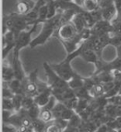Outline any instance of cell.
Segmentation results:
<instances>
[{
	"label": "cell",
	"mask_w": 121,
	"mask_h": 132,
	"mask_svg": "<svg viewBox=\"0 0 121 132\" xmlns=\"http://www.w3.org/2000/svg\"><path fill=\"white\" fill-rule=\"evenodd\" d=\"M60 17H62V11L58 10L57 13L54 17L47 18V20L41 22L42 23L41 31L35 38L32 40L31 43L29 45L30 48H35L37 46L45 44L51 36H53L54 32L59 28Z\"/></svg>",
	"instance_id": "1"
},
{
	"label": "cell",
	"mask_w": 121,
	"mask_h": 132,
	"mask_svg": "<svg viewBox=\"0 0 121 132\" xmlns=\"http://www.w3.org/2000/svg\"><path fill=\"white\" fill-rule=\"evenodd\" d=\"M43 68L47 77V83L51 89L68 87V81L62 79L56 71L52 69L51 65L47 62H43Z\"/></svg>",
	"instance_id": "2"
},
{
	"label": "cell",
	"mask_w": 121,
	"mask_h": 132,
	"mask_svg": "<svg viewBox=\"0 0 121 132\" xmlns=\"http://www.w3.org/2000/svg\"><path fill=\"white\" fill-rule=\"evenodd\" d=\"M71 60L66 56V57L60 63H57V64L54 63V64H50V65L52 67V69H53L60 77L66 81H69L76 74V72H75L72 67H71Z\"/></svg>",
	"instance_id": "3"
},
{
	"label": "cell",
	"mask_w": 121,
	"mask_h": 132,
	"mask_svg": "<svg viewBox=\"0 0 121 132\" xmlns=\"http://www.w3.org/2000/svg\"><path fill=\"white\" fill-rule=\"evenodd\" d=\"M40 23H35L33 24L30 28L27 30H23L22 31L18 36L16 37V46H15L13 51L15 52H19L22 50L23 47H26L27 46H29L30 43L32 42V36L35 31L37 30V26Z\"/></svg>",
	"instance_id": "4"
},
{
	"label": "cell",
	"mask_w": 121,
	"mask_h": 132,
	"mask_svg": "<svg viewBox=\"0 0 121 132\" xmlns=\"http://www.w3.org/2000/svg\"><path fill=\"white\" fill-rule=\"evenodd\" d=\"M77 33L78 32L76 28H75L74 24L71 21L56 29L54 32L53 37H56L59 41L69 40L75 37Z\"/></svg>",
	"instance_id": "5"
},
{
	"label": "cell",
	"mask_w": 121,
	"mask_h": 132,
	"mask_svg": "<svg viewBox=\"0 0 121 132\" xmlns=\"http://www.w3.org/2000/svg\"><path fill=\"white\" fill-rule=\"evenodd\" d=\"M16 46V37L13 32L8 30L5 34H3V60L9 54L10 52L13 51Z\"/></svg>",
	"instance_id": "6"
},
{
	"label": "cell",
	"mask_w": 121,
	"mask_h": 132,
	"mask_svg": "<svg viewBox=\"0 0 121 132\" xmlns=\"http://www.w3.org/2000/svg\"><path fill=\"white\" fill-rule=\"evenodd\" d=\"M19 53H20L19 52L13 51V62L11 63H12V66H13L15 78H17L18 80L22 81L27 77V75H26L23 67H22V62L19 57Z\"/></svg>",
	"instance_id": "7"
},
{
	"label": "cell",
	"mask_w": 121,
	"mask_h": 132,
	"mask_svg": "<svg viewBox=\"0 0 121 132\" xmlns=\"http://www.w3.org/2000/svg\"><path fill=\"white\" fill-rule=\"evenodd\" d=\"M112 28L111 22L101 19L98 21L93 27L90 28L91 29V34L96 37H100L104 34L110 32Z\"/></svg>",
	"instance_id": "8"
},
{
	"label": "cell",
	"mask_w": 121,
	"mask_h": 132,
	"mask_svg": "<svg viewBox=\"0 0 121 132\" xmlns=\"http://www.w3.org/2000/svg\"><path fill=\"white\" fill-rule=\"evenodd\" d=\"M47 2L45 1V0H37L32 9L30 10L27 14H25V18H26V19L28 20L30 26L35 24L37 22L39 23V22H37V19H38V16H39L40 7L43 4H45Z\"/></svg>",
	"instance_id": "9"
},
{
	"label": "cell",
	"mask_w": 121,
	"mask_h": 132,
	"mask_svg": "<svg viewBox=\"0 0 121 132\" xmlns=\"http://www.w3.org/2000/svg\"><path fill=\"white\" fill-rule=\"evenodd\" d=\"M51 96H52V89L51 87H49L47 90H43V92L38 93L36 96H34V101H35V102L40 107H42L48 103Z\"/></svg>",
	"instance_id": "10"
},
{
	"label": "cell",
	"mask_w": 121,
	"mask_h": 132,
	"mask_svg": "<svg viewBox=\"0 0 121 132\" xmlns=\"http://www.w3.org/2000/svg\"><path fill=\"white\" fill-rule=\"evenodd\" d=\"M2 78L3 82H7L12 81L15 78L14 71L13 69L12 63H9L8 62H6L5 59L3 62V69H2Z\"/></svg>",
	"instance_id": "11"
},
{
	"label": "cell",
	"mask_w": 121,
	"mask_h": 132,
	"mask_svg": "<svg viewBox=\"0 0 121 132\" xmlns=\"http://www.w3.org/2000/svg\"><path fill=\"white\" fill-rule=\"evenodd\" d=\"M85 12V11H84ZM84 12L82 13H78L73 17L71 22L74 24L75 28H76L78 32H81L82 30H84L85 28H87V24H86V22L84 17Z\"/></svg>",
	"instance_id": "12"
},
{
	"label": "cell",
	"mask_w": 121,
	"mask_h": 132,
	"mask_svg": "<svg viewBox=\"0 0 121 132\" xmlns=\"http://www.w3.org/2000/svg\"><path fill=\"white\" fill-rule=\"evenodd\" d=\"M5 83L8 86V87L13 90L14 94H22V95H25L24 88H23V86H22V81L18 80L17 78H14L12 81L5 82Z\"/></svg>",
	"instance_id": "13"
},
{
	"label": "cell",
	"mask_w": 121,
	"mask_h": 132,
	"mask_svg": "<svg viewBox=\"0 0 121 132\" xmlns=\"http://www.w3.org/2000/svg\"><path fill=\"white\" fill-rule=\"evenodd\" d=\"M77 3H79L85 11L92 12L99 9L97 0H75Z\"/></svg>",
	"instance_id": "14"
},
{
	"label": "cell",
	"mask_w": 121,
	"mask_h": 132,
	"mask_svg": "<svg viewBox=\"0 0 121 132\" xmlns=\"http://www.w3.org/2000/svg\"><path fill=\"white\" fill-rule=\"evenodd\" d=\"M100 10L102 13L103 19H105V20L111 22L113 19H115L117 16V9H116L115 4L111 5L107 7H105V9H100Z\"/></svg>",
	"instance_id": "15"
},
{
	"label": "cell",
	"mask_w": 121,
	"mask_h": 132,
	"mask_svg": "<svg viewBox=\"0 0 121 132\" xmlns=\"http://www.w3.org/2000/svg\"><path fill=\"white\" fill-rule=\"evenodd\" d=\"M98 126L96 123L92 120H82L80 126H79V131H87V132H92V131H97Z\"/></svg>",
	"instance_id": "16"
},
{
	"label": "cell",
	"mask_w": 121,
	"mask_h": 132,
	"mask_svg": "<svg viewBox=\"0 0 121 132\" xmlns=\"http://www.w3.org/2000/svg\"><path fill=\"white\" fill-rule=\"evenodd\" d=\"M68 85L71 88H72L73 90L81 87L84 86V77H81L79 74H75V76L68 81Z\"/></svg>",
	"instance_id": "17"
},
{
	"label": "cell",
	"mask_w": 121,
	"mask_h": 132,
	"mask_svg": "<svg viewBox=\"0 0 121 132\" xmlns=\"http://www.w3.org/2000/svg\"><path fill=\"white\" fill-rule=\"evenodd\" d=\"M74 90H75V96L78 97V99H85V100H89V101H91L93 99V97L91 95H90V92L84 86H81V87L75 89Z\"/></svg>",
	"instance_id": "18"
},
{
	"label": "cell",
	"mask_w": 121,
	"mask_h": 132,
	"mask_svg": "<svg viewBox=\"0 0 121 132\" xmlns=\"http://www.w3.org/2000/svg\"><path fill=\"white\" fill-rule=\"evenodd\" d=\"M34 5L31 4L28 2H18L16 9H17V13L20 14H27L30 10H31Z\"/></svg>",
	"instance_id": "19"
},
{
	"label": "cell",
	"mask_w": 121,
	"mask_h": 132,
	"mask_svg": "<svg viewBox=\"0 0 121 132\" xmlns=\"http://www.w3.org/2000/svg\"><path fill=\"white\" fill-rule=\"evenodd\" d=\"M90 95L92 96L93 98L96 97H99V96H102L105 94V90L104 88V85L103 83H96L93 86V88L90 90Z\"/></svg>",
	"instance_id": "20"
},
{
	"label": "cell",
	"mask_w": 121,
	"mask_h": 132,
	"mask_svg": "<svg viewBox=\"0 0 121 132\" xmlns=\"http://www.w3.org/2000/svg\"><path fill=\"white\" fill-rule=\"evenodd\" d=\"M47 124V122L43 121V120L40 118L34 119L32 121V126L34 129V131H37V132L46 131Z\"/></svg>",
	"instance_id": "21"
},
{
	"label": "cell",
	"mask_w": 121,
	"mask_h": 132,
	"mask_svg": "<svg viewBox=\"0 0 121 132\" xmlns=\"http://www.w3.org/2000/svg\"><path fill=\"white\" fill-rule=\"evenodd\" d=\"M39 118L41 119L45 122H49L54 119L53 117V114H52L51 110H49V109L46 107H41V111H40V116Z\"/></svg>",
	"instance_id": "22"
},
{
	"label": "cell",
	"mask_w": 121,
	"mask_h": 132,
	"mask_svg": "<svg viewBox=\"0 0 121 132\" xmlns=\"http://www.w3.org/2000/svg\"><path fill=\"white\" fill-rule=\"evenodd\" d=\"M47 3V7H48L47 18H51L52 17H54L58 12L57 3H56V0H48Z\"/></svg>",
	"instance_id": "23"
},
{
	"label": "cell",
	"mask_w": 121,
	"mask_h": 132,
	"mask_svg": "<svg viewBox=\"0 0 121 132\" xmlns=\"http://www.w3.org/2000/svg\"><path fill=\"white\" fill-rule=\"evenodd\" d=\"M40 111H41V107L37 103H35L32 107H30L28 110H27L28 115L30 116V118L32 119V120L34 119L39 118Z\"/></svg>",
	"instance_id": "24"
},
{
	"label": "cell",
	"mask_w": 121,
	"mask_h": 132,
	"mask_svg": "<svg viewBox=\"0 0 121 132\" xmlns=\"http://www.w3.org/2000/svg\"><path fill=\"white\" fill-rule=\"evenodd\" d=\"M117 108H118V105L109 102L106 106L105 107V111L109 117L116 118L117 117Z\"/></svg>",
	"instance_id": "25"
},
{
	"label": "cell",
	"mask_w": 121,
	"mask_h": 132,
	"mask_svg": "<svg viewBox=\"0 0 121 132\" xmlns=\"http://www.w3.org/2000/svg\"><path fill=\"white\" fill-rule=\"evenodd\" d=\"M47 15H48V7H47V3H46L45 4H43L40 7L39 10V16H38V19L37 22L39 23L43 22L45 20L47 19Z\"/></svg>",
	"instance_id": "26"
},
{
	"label": "cell",
	"mask_w": 121,
	"mask_h": 132,
	"mask_svg": "<svg viewBox=\"0 0 121 132\" xmlns=\"http://www.w3.org/2000/svg\"><path fill=\"white\" fill-rule=\"evenodd\" d=\"M35 101H34V97L31 96L25 95L22 99V108L25 109V110H28L30 107H32V105L35 104Z\"/></svg>",
	"instance_id": "27"
},
{
	"label": "cell",
	"mask_w": 121,
	"mask_h": 132,
	"mask_svg": "<svg viewBox=\"0 0 121 132\" xmlns=\"http://www.w3.org/2000/svg\"><path fill=\"white\" fill-rule=\"evenodd\" d=\"M111 25L112 28L111 31L109 32V34L111 35H115V34H121V22L118 19H113L111 21Z\"/></svg>",
	"instance_id": "28"
},
{
	"label": "cell",
	"mask_w": 121,
	"mask_h": 132,
	"mask_svg": "<svg viewBox=\"0 0 121 132\" xmlns=\"http://www.w3.org/2000/svg\"><path fill=\"white\" fill-rule=\"evenodd\" d=\"M25 95H22V94H15L13 96V102L14 105V108L15 111H18L22 109V99H23V96Z\"/></svg>",
	"instance_id": "29"
},
{
	"label": "cell",
	"mask_w": 121,
	"mask_h": 132,
	"mask_svg": "<svg viewBox=\"0 0 121 132\" xmlns=\"http://www.w3.org/2000/svg\"><path fill=\"white\" fill-rule=\"evenodd\" d=\"M90 101L89 100H85V99H79L78 101V104L76 105V108L75 109V111L76 113H81L82 111H84L85 109L90 105Z\"/></svg>",
	"instance_id": "30"
},
{
	"label": "cell",
	"mask_w": 121,
	"mask_h": 132,
	"mask_svg": "<svg viewBox=\"0 0 121 132\" xmlns=\"http://www.w3.org/2000/svg\"><path fill=\"white\" fill-rule=\"evenodd\" d=\"M3 109L16 111H15L12 98H3Z\"/></svg>",
	"instance_id": "31"
},
{
	"label": "cell",
	"mask_w": 121,
	"mask_h": 132,
	"mask_svg": "<svg viewBox=\"0 0 121 132\" xmlns=\"http://www.w3.org/2000/svg\"><path fill=\"white\" fill-rule=\"evenodd\" d=\"M109 45L117 47L121 45V34H110V41H109Z\"/></svg>",
	"instance_id": "32"
},
{
	"label": "cell",
	"mask_w": 121,
	"mask_h": 132,
	"mask_svg": "<svg viewBox=\"0 0 121 132\" xmlns=\"http://www.w3.org/2000/svg\"><path fill=\"white\" fill-rule=\"evenodd\" d=\"M78 97L77 96H75V97H72L71 98V99L67 100L66 101H64V104H65L68 108L70 109H72V110H75V108H76V105L78 104Z\"/></svg>",
	"instance_id": "33"
},
{
	"label": "cell",
	"mask_w": 121,
	"mask_h": 132,
	"mask_svg": "<svg viewBox=\"0 0 121 132\" xmlns=\"http://www.w3.org/2000/svg\"><path fill=\"white\" fill-rule=\"evenodd\" d=\"M15 94L11 90L8 86L7 85V86H3V98H13Z\"/></svg>",
	"instance_id": "34"
},
{
	"label": "cell",
	"mask_w": 121,
	"mask_h": 132,
	"mask_svg": "<svg viewBox=\"0 0 121 132\" xmlns=\"http://www.w3.org/2000/svg\"><path fill=\"white\" fill-rule=\"evenodd\" d=\"M3 132H13V131H18V129L14 126H13L12 124L3 122Z\"/></svg>",
	"instance_id": "35"
},
{
	"label": "cell",
	"mask_w": 121,
	"mask_h": 132,
	"mask_svg": "<svg viewBox=\"0 0 121 132\" xmlns=\"http://www.w3.org/2000/svg\"><path fill=\"white\" fill-rule=\"evenodd\" d=\"M15 112H16V111H13L3 109V122H7Z\"/></svg>",
	"instance_id": "36"
},
{
	"label": "cell",
	"mask_w": 121,
	"mask_h": 132,
	"mask_svg": "<svg viewBox=\"0 0 121 132\" xmlns=\"http://www.w3.org/2000/svg\"><path fill=\"white\" fill-rule=\"evenodd\" d=\"M116 48V53H117V56L119 58H121V45L119 47H115Z\"/></svg>",
	"instance_id": "37"
},
{
	"label": "cell",
	"mask_w": 121,
	"mask_h": 132,
	"mask_svg": "<svg viewBox=\"0 0 121 132\" xmlns=\"http://www.w3.org/2000/svg\"><path fill=\"white\" fill-rule=\"evenodd\" d=\"M62 1H67V2H70V1H74V0H62Z\"/></svg>",
	"instance_id": "38"
}]
</instances>
